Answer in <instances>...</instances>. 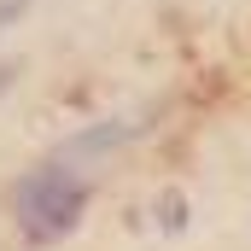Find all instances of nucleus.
Wrapping results in <instances>:
<instances>
[{
  "instance_id": "nucleus-1",
  "label": "nucleus",
  "mask_w": 251,
  "mask_h": 251,
  "mask_svg": "<svg viewBox=\"0 0 251 251\" xmlns=\"http://www.w3.org/2000/svg\"><path fill=\"white\" fill-rule=\"evenodd\" d=\"M82 199H88L82 170H70V164H47V170H35V176L18 187L24 234H29V240H53V234H64V228L76 222Z\"/></svg>"
},
{
  "instance_id": "nucleus-2",
  "label": "nucleus",
  "mask_w": 251,
  "mask_h": 251,
  "mask_svg": "<svg viewBox=\"0 0 251 251\" xmlns=\"http://www.w3.org/2000/svg\"><path fill=\"white\" fill-rule=\"evenodd\" d=\"M24 6H29V0H0V29H6V24H12V18L24 12Z\"/></svg>"
}]
</instances>
